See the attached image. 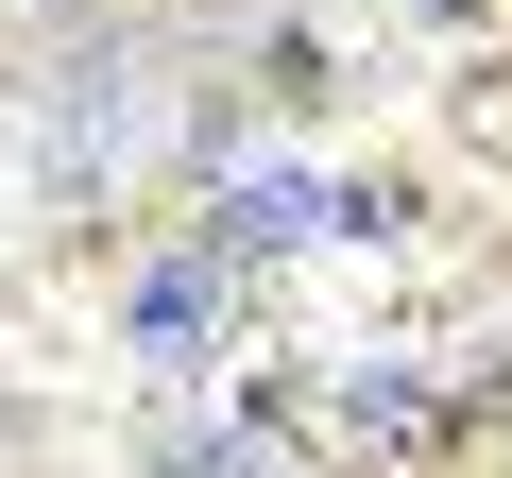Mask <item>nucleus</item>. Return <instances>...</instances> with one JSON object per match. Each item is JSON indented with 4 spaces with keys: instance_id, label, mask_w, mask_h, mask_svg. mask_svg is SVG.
I'll use <instances>...</instances> for the list:
<instances>
[{
    "instance_id": "1",
    "label": "nucleus",
    "mask_w": 512,
    "mask_h": 478,
    "mask_svg": "<svg viewBox=\"0 0 512 478\" xmlns=\"http://www.w3.org/2000/svg\"><path fill=\"white\" fill-rule=\"evenodd\" d=\"M120 342H137V359H205V342H222V274H205V257H154V274L120 291Z\"/></svg>"
}]
</instances>
